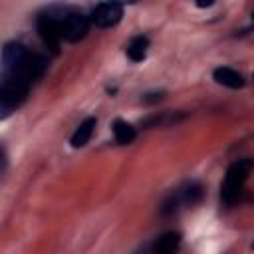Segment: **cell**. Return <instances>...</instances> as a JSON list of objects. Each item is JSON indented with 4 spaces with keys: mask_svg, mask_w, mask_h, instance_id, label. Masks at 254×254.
Listing matches in <instances>:
<instances>
[{
    "mask_svg": "<svg viewBox=\"0 0 254 254\" xmlns=\"http://www.w3.org/2000/svg\"><path fill=\"white\" fill-rule=\"evenodd\" d=\"M46 62L22 44H8L2 52V75L26 83L28 87L42 77Z\"/></svg>",
    "mask_w": 254,
    "mask_h": 254,
    "instance_id": "cell-1",
    "label": "cell"
},
{
    "mask_svg": "<svg viewBox=\"0 0 254 254\" xmlns=\"http://www.w3.org/2000/svg\"><path fill=\"white\" fill-rule=\"evenodd\" d=\"M250 171H252V161L250 159H238L228 167V171L224 175V181H222V187H220V198L226 206L236 202Z\"/></svg>",
    "mask_w": 254,
    "mask_h": 254,
    "instance_id": "cell-2",
    "label": "cell"
},
{
    "mask_svg": "<svg viewBox=\"0 0 254 254\" xmlns=\"http://www.w3.org/2000/svg\"><path fill=\"white\" fill-rule=\"evenodd\" d=\"M30 87L16 79L0 75V121L10 117L26 99Z\"/></svg>",
    "mask_w": 254,
    "mask_h": 254,
    "instance_id": "cell-3",
    "label": "cell"
},
{
    "mask_svg": "<svg viewBox=\"0 0 254 254\" xmlns=\"http://www.w3.org/2000/svg\"><path fill=\"white\" fill-rule=\"evenodd\" d=\"M38 34L46 48L54 54L60 52V42H62V18H56L54 14H42L36 22Z\"/></svg>",
    "mask_w": 254,
    "mask_h": 254,
    "instance_id": "cell-4",
    "label": "cell"
},
{
    "mask_svg": "<svg viewBox=\"0 0 254 254\" xmlns=\"http://www.w3.org/2000/svg\"><path fill=\"white\" fill-rule=\"evenodd\" d=\"M89 16H85L83 12H69L62 18V40L65 42H79L85 38L87 30H89Z\"/></svg>",
    "mask_w": 254,
    "mask_h": 254,
    "instance_id": "cell-5",
    "label": "cell"
},
{
    "mask_svg": "<svg viewBox=\"0 0 254 254\" xmlns=\"http://www.w3.org/2000/svg\"><path fill=\"white\" fill-rule=\"evenodd\" d=\"M123 16V6L119 2H101L93 8L89 22L97 28H111L115 26Z\"/></svg>",
    "mask_w": 254,
    "mask_h": 254,
    "instance_id": "cell-6",
    "label": "cell"
},
{
    "mask_svg": "<svg viewBox=\"0 0 254 254\" xmlns=\"http://www.w3.org/2000/svg\"><path fill=\"white\" fill-rule=\"evenodd\" d=\"M200 194H202L200 185L190 183V185H187V187H183V189H179L171 194V198L163 204V212L169 214V212H175L181 204H194L200 198Z\"/></svg>",
    "mask_w": 254,
    "mask_h": 254,
    "instance_id": "cell-7",
    "label": "cell"
},
{
    "mask_svg": "<svg viewBox=\"0 0 254 254\" xmlns=\"http://www.w3.org/2000/svg\"><path fill=\"white\" fill-rule=\"evenodd\" d=\"M214 79H216V83H220L224 87H230V89H240L244 85V77L232 67H216L214 69Z\"/></svg>",
    "mask_w": 254,
    "mask_h": 254,
    "instance_id": "cell-8",
    "label": "cell"
},
{
    "mask_svg": "<svg viewBox=\"0 0 254 254\" xmlns=\"http://www.w3.org/2000/svg\"><path fill=\"white\" fill-rule=\"evenodd\" d=\"M93 129H95V117H87V119H83L79 125H77V129L73 131V135H71V147H83V145H87V141L91 139V133H93Z\"/></svg>",
    "mask_w": 254,
    "mask_h": 254,
    "instance_id": "cell-9",
    "label": "cell"
},
{
    "mask_svg": "<svg viewBox=\"0 0 254 254\" xmlns=\"http://www.w3.org/2000/svg\"><path fill=\"white\" fill-rule=\"evenodd\" d=\"M181 242V234L179 232H165L163 236H159L153 244V250L155 254H173L177 250Z\"/></svg>",
    "mask_w": 254,
    "mask_h": 254,
    "instance_id": "cell-10",
    "label": "cell"
},
{
    "mask_svg": "<svg viewBox=\"0 0 254 254\" xmlns=\"http://www.w3.org/2000/svg\"><path fill=\"white\" fill-rule=\"evenodd\" d=\"M147 48H149V40L145 36H135L129 44H127V56L133 62H141L147 56Z\"/></svg>",
    "mask_w": 254,
    "mask_h": 254,
    "instance_id": "cell-11",
    "label": "cell"
},
{
    "mask_svg": "<svg viewBox=\"0 0 254 254\" xmlns=\"http://www.w3.org/2000/svg\"><path fill=\"white\" fill-rule=\"evenodd\" d=\"M113 135H115V141L119 145H129L133 139H135V127L129 125L127 121H121L117 119L113 123Z\"/></svg>",
    "mask_w": 254,
    "mask_h": 254,
    "instance_id": "cell-12",
    "label": "cell"
},
{
    "mask_svg": "<svg viewBox=\"0 0 254 254\" xmlns=\"http://www.w3.org/2000/svg\"><path fill=\"white\" fill-rule=\"evenodd\" d=\"M4 171H6V153L0 149V177L4 175Z\"/></svg>",
    "mask_w": 254,
    "mask_h": 254,
    "instance_id": "cell-13",
    "label": "cell"
}]
</instances>
